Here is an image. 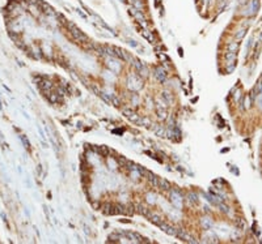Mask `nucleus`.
<instances>
[{
  "label": "nucleus",
  "instance_id": "5",
  "mask_svg": "<svg viewBox=\"0 0 262 244\" xmlns=\"http://www.w3.org/2000/svg\"><path fill=\"white\" fill-rule=\"evenodd\" d=\"M131 2H134V0H131Z\"/></svg>",
  "mask_w": 262,
  "mask_h": 244
},
{
  "label": "nucleus",
  "instance_id": "2",
  "mask_svg": "<svg viewBox=\"0 0 262 244\" xmlns=\"http://www.w3.org/2000/svg\"><path fill=\"white\" fill-rule=\"evenodd\" d=\"M70 28H71V33L74 34V35H75L79 41H87V37L84 35L83 33H81L80 29H77L75 25H72V24H70Z\"/></svg>",
  "mask_w": 262,
  "mask_h": 244
},
{
  "label": "nucleus",
  "instance_id": "1",
  "mask_svg": "<svg viewBox=\"0 0 262 244\" xmlns=\"http://www.w3.org/2000/svg\"><path fill=\"white\" fill-rule=\"evenodd\" d=\"M130 13H133L134 18L140 24V25L143 26V29H147V21H145V18H144V16H143L142 11H139V9H137L135 7H133V8L130 9Z\"/></svg>",
  "mask_w": 262,
  "mask_h": 244
},
{
  "label": "nucleus",
  "instance_id": "4",
  "mask_svg": "<svg viewBox=\"0 0 262 244\" xmlns=\"http://www.w3.org/2000/svg\"><path fill=\"white\" fill-rule=\"evenodd\" d=\"M160 4V0H156V6H159Z\"/></svg>",
  "mask_w": 262,
  "mask_h": 244
},
{
  "label": "nucleus",
  "instance_id": "3",
  "mask_svg": "<svg viewBox=\"0 0 262 244\" xmlns=\"http://www.w3.org/2000/svg\"><path fill=\"white\" fill-rule=\"evenodd\" d=\"M159 184H160V187H161L163 189H171L172 188V185H171V183L169 182H167L165 179H159Z\"/></svg>",
  "mask_w": 262,
  "mask_h": 244
}]
</instances>
